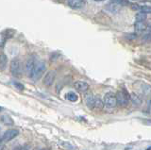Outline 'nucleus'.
<instances>
[{
  "label": "nucleus",
  "instance_id": "f257e3e1",
  "mask_svg": "<svg viewBox=\"0 0 151 150\" xmlns=\"http://www.w3.org/2000/svg\"><path fill=\"white\" fill-rule=\"evenodd\" d=\"M45 68H46V65L45 62H42V60H38V62H36V65H35V68H34V71H33V75L31 78L33 80L40 79L41 77H42V75H44Z\"/></svg>",
  "mask_w": 151,
  "mask_h": 150
},
{
  "label": "nucleus",
  "instance_id": "f03ea898",
  "mask_svg": "<svg viewBox=\"0 0 151 150\" xmlns=\"http://www.w3.org/2000/svg\"><path fill=\"white\" fill-rule=\"evenodd\" d=\"M116 98H117L118 105L125 107L129 103V101L131 99V96L125 89H123V90H120L116 93Z\"/></svg>",
  "mask_w": 151,
  "mask_h": 150
},
{
  "label": "nucleus",
  "instance_id": "7ed1b4c3",
  "mask_svg": "<svg viewBox=\"0 0 151 150\" xmlns=\"http://www.w3.org/2000/svg\"><path fill=\"white\" fill-rule=\"evenodd\" d=\"M104 104H105V107L107 109H113V108H115L118 104L116 95H114L111 93H107L105 97H104Z\"/></svg>",
  "mask_w": 151,
  "mask_h": 150
},
{
  "label": "nucleus",
  "instance_id": "20e7f679",
  "mask_svg": "<svg viewBox=\"0 0 151 150\" xmlns=\"http://www.w3.org/2000/svg\"><path fill=\"white\" fill-rule=\"evenodd\" d=\"M35 65H36V60H35L34 57H30L27 60L26 64H25V71H26V74L28 78H32Z\"/></svg>",
  "mask_w": 151,
  "mask_h": 150
},
{
  "label": "nucleus",
  "instance_id": "39448f33",
  "mask_svg": "<svg viewBox=\"0 0 151 150\" xmlns=\"http://www.w3.org/2000/svg\"><path fill=\"white\" fill-rule=\"evenodd\" d=\"M11 72L12 76L14 77H19L22 73V68H21V62L18 59H13L11 62Z\"/></svg>",
  "mask_w": 151,
  "mask_h": 150
},
{
  "label": "nucleus",
  "instance_id": "423d86ee",
  "mask_svg": "<svg viewBox=\"0 0 151 150\" xmlns=\"http://www.w3.org/2000/svg\"><path fill=\"white\" fill-rule=\"evenodd\" d=\"M19 134V130L18 129H8L3 133L2 137H1V142H9L12 139H14L15 137H17Z\"/></svg>",
  "mask_w": 151,
  "mask_h": 150
},
{
  "label": "nucleus",
  "instance_id": "0eeeda50",
  "mask_svg": "<svg viewBox=\"0 0 151 150\" xmlns=\"http://www.w3.org/2000/svg\"><path fill=\"white\" fill-rule=\"evenodd\" d=\"M55 78H56L55 71H49V72H47L45 75L44 80H42V82H44V84H45V85H46V86H51L52 84L54 83Z\"/></svg>",
  "mask_w": 151,
  "mask_h": 150
},
{
  "label": "nucleus",
  "instance_id": "6e6552de",
  "mask_svg": "<svg viewBox=\"0 0 151 150\" xmlns=\"http://www.w3.org/2000/svg\"><path fill=\"white\" fill-rule=\"evenodd\" d=\"M85 104L89 109H93L94 104H96V97L93 96V93H87L85 95Z\"/></svg>",
  "mask_w": 151,
  "mask_h": 150
},
{
  "label": "nucleus",
  "instance_id": "1a4fd4ad",
  "mask_svg": "<svg viewBox=\"0 0 151 150\" xmlns=\"http://www.w3.org/2000/svg\"><path fill=\"white\" fill-rule=\"evenodd\" d=\"M74 87H75V89L77 91L81 92V93L88 91V89H89L88 83L85 82V81H77V82H75Z\"/></svg>",
  "mask_w": 151,
  "mask_h": 150
},
{
  "label": "nucleus",
  "instance_id": "9d476101",
  "mask_svg": "<svg viewBox=\"0 0 151 150\" xmlns=\"http://www.w3.org/2000/svg\"><path fill=\"white\" fill-rule=\"evenodd\" d=\"M68 5L72 9H80L84 6V0H68Z\"/></svg>",
  "mask_w": 151,
  "mask_h": 150
},
{
  "label": "nucleus",
  "instance_id": "9b49d317",
  "mask_svg": "<svg viewBox=\"0 0 151 150\" xmlns=\"http://www.w3.org/2000/svg\"><path fill=\"white\" fill-rule=\"evenodd\" d=\"M65 97H66V99H67L68 101H70V102H77L78 99V95L74 92L67 93H66Z\"/></svg>",
  "mask_w": 151,
  "mask_h": 150
},
{
  "label": "nucleus",
  "instance_id": "f8f14e48",
  "mask_svg": "<svg viewBox=\"0 0 151 150\" xmlns=\"http://www.w3.org/2000/svg\"><path fill=\"white\" fill-rule=\"evenodd\" d=\"M146 29V26L144 22H136L135 23V30L141 32V31H144Z\"/></svg>",
  "mask_w": 151,
  "mask_h": 150
},
{
  "label": "nucleus",
  "instance_id": "ddd939ff",
  "mask_svg": "<svg viewBox=\"0 0 151 150\" xmlns=\"http://www.w3.org/2000/svg\"><path fill=\"white\" fill-rule=\"evenodd\" d=\"M1 122H2L3 124H5V125H9V126H11V125L13 124L12 119L9 115H7V114H4V115L1 116Z\"/></svg>",
  "mask_w": 151,
  "mask_h": 150
},
{
  "label": "nucleus",
  "instance_id": "4468645a",
  "mask_svg": "<svg viewBox=\"0 0 151 150\" xmlns=\"http://www.w3.org/2000/svg\"><path fill=\"white\" fill-rule=\"evenodd\" d=\"M8 62V58L5 54H1V58H0V66H1V70H3L5 68V65L7 64Z\"/></svg>",
  "mask_w": 151,
  "mask_h": 150
},
{
  "label": "nucleus",
  "instance_id": "2eb2a0df",
  "mask_svg": "<svg viewBox=\"0 0 151 150\" xmlns=\"http://www.w3.org/2000/svg\"><path fill=\"white\" fill-rule=\"evenodd\" d=\"M105 106L104 102L100 99L99 97H96V104H94V108H96L98 110H101L102 108Z\"/></svg>",
  "mask_w": 151,
  "mask_h": 150
},
{
  "label": "nucleus",
  "instance_id": "dca6fc26",
  "mask_svg": "<svg viewBox=\"0 0 151 150\" xmlns=\"http://www.w3.org/2000/svg\"><path fill=\"white\" fill-rule=\"evenodd\" d=\"M146 19V14L145 13H138V14L136 15V21L137 22H144L145 20Z\"/></svg>",
  "mask_w": 151,
  "mask_h": 150
},
{
  "label": "nucleus",
  "instance_id": "f3484780",
  "mask_svg": "<svg viewBox=\"0 0 151 150\" xmlns=\"http://www.w3.org/2000/svg\"><path fill=\"white\" fill-rule=\"evenodd\" d=\"M140 10L143 13H151V7L150 6H142L140 7Z\"/></svg>",
  "mask_w": 151,
  "mask_h": 150
},
{
  "label": "nucleus",
  "instance_id": "a211bd4d",
  "mask_svg": "<svg viewBox=\"0 0 151 150\" xmlns=\"http://www.w3.org/2000/svg\"><path fill=\"white\" fill-rule=\"evenodd\" d=\"M131 100H132V102L134 103V104H136V105H139L140 103H141V99H140V97L136 95V93H134V95H132V96H131Z\"/></svg>",
  "mask_w": 151,
  "mask_h": 150
},
{
  "label": "nucleus",
  "instance_id": "6ab92c4d",
  "mask_svg": "<svg viewBox=\"0 0 151 150\" xmlns=\"http://www.w3.org/2000/svg\"><path fill=\"white\" fill-rule=\"evenodd\" d=\"M14 150H28V146L27 145H24V146H19L17 148H15Z\"/></svg>",
  "mask_w": 151,
  "mask_h": 150
},
{
  "label": "nucleus",
  "instance_id": "aec40b11",
  "mask_svg": "<svg viewBox=\"0 0 151 150\" xmlns=\"http://www.w3.org/2000/svg\"><path fill=\"white\" fill-rule=\"evenodd\" d=\"M14 85H15L16 87H18V88H19V90H23V89H24V86L22 85L21 83H18V82H14Z\"/></svg>",
  "mask_w": 151,
  "mask_h": 150
},
{
  "label": "nucleus",
  "instance_id": "412c9836",
  "mask_svg": "<svg viewBox=\"0 0 151 150\" xmlns=\"http://www.w3.org/2000/svg\"><path fill=\"white\" fill-rule=\"evenodd\" d=\"M111 1H113L114 3H117V4H122L124 2V0H111Z\"/></svg>",
  "mask_w": 151,
  "mask_h": 150
},
{
  "label": "nucleus",
  "instance_id": "4be33fe9",
  "mask_svg": "<svg viewBox=\"0 0 151 150\" xmlns=\"http://www.w3.org/2000/svg\"><path fill=\"white\" fill-rule=\"evenodd\" d=\"M127 38H129V39H136V35L135 34H131V35L127 36Z\"/></svg>",
  "mask_w": 151,
  "mask_h": 150
},
{
  "label": "nucleus",
  "instance_id": "5701e85b",
  "mask_svg": "<svg viewBox=\"0 0 151 150\" xmlns=\"http://www.w3.org/2000/svg\"><path fill=\"white\" fill-rule=\"evenodd\" d=\"M148 111L151 113V98H150V100L148 101Z\"/></svg>",
  "mask_w": 151,
  "mask_h": 150
},
{
  "label": "nucleus",
  "instance_id": "b1692460",
  "mask_svg": "<svg viewBox=\"0 0 151 150\" xmlns=\"http://www.w3.org/2000/svg\"><path fill=\"white\" fill-rule=\"evenodd\" d=\"M93 1H96V2H101V1H104V0H93Z\"/></svg>",
  "mask_w": 151,
  "mask_h": 150
},
{
  "label": "nucleus",
  "instance_id": "393cba45",
  "mask_svg": "<svg viewBox=\"0 0 151 150\" xmlns=\"http://www.w3.org/2000/svg\"><path fill=\"white\" fill-rule=\"evenodd\" d=\"M146 150H151V146H150V147H148V148L146 149Z\"/></svg>",
  "mask_w": 151,
  "mask_h": 150
},
{
  "label": "nucleus",
  "instance_id": "a878e982",
  "mask_svg": "<svg viewBox=\"0 0 151 150\" xmlns=\"http://www.w3.org/2000/svg\"><path fill=\"white\" fill-rule=\"evenodd\" d=\"M149 30L151 31V26H150V27H149Z\"/></svg>",
  "mask_w": 151,
  "mask_h": 150
},
{
  "label": "nucleus",
  "instance_id": "bb28decb",
  "mask_svg": "<svg viewBox=\"0 0 151 150\" xmlns=\"http://www.w3.org/2000/svg\"><path fill=\"white\" fill-rule=\"evenodd\" d=\"M42 150H47V149H42Z\"/></svg>",
  "mask_w": 151,
  "mask_h": 150
}]
</instances>
